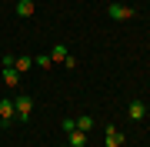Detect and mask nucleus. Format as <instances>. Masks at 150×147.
I'll return each instance as SVG.
<instances>
[{
    "label": "nucleus",
    "mask_w": 150,
    "mask_h": 147,
    "mask_svg": "<svg viewBox=\"0 0 150 147\" xmlns=\"http://www.w3.org/2000/svg\"><path fill=\"white\" fill-rule=\"evenodd\" d=\"M13 110H17V120H27L33 114V97H27V94L13 97Z\"/></svg>",
    "instance_id": "f257e3e1"
},
{
    "label": "nucleus",
    "mask_w": 150,
    "mask_h": 147,
    "mask_svg": "<svg viewBox=\"0 0 150 147\" xmlns=\"http://www.w3.org/2000/svg\"><path fill=\"white\" fill-rule=\"evenodd\" d=\"M107 17H110V20H130V17H134V7L110 4V7H107Z\"/></svg>",
    "instance_id": "f03ea898"
},
{
    "label": "nucleus",
    "mask_w": 150,
    "mask_h": 147,
    "mask_svg": "<svg viewBox=\"0 0 150 147\" xmlns=\"http://www.w3.org/2000/svg\"><path fill=\"white\" fill-rule=\"evenodd\" d=\"M127 114H130V120H144V117H147V104H144V100H130Z\"/></svg>",
    "instance_id": "7ed1b4c3"
},
{
    "label": "nucleus",
    "mask_w": 150,
    "mask_h": 147,
    "mask_svg": "<svg viewBox=\"0 0 150 147\" xmlns=\"http://www.w3.org/2000/svg\"><path fill=\"white\" fill-rule=\"evenodd\" d=\"M33 10H37L33 0H17V17H33Z\"/></svg>",
    "instance_id": "20e7f679"
},
{
    "label": "nucleus",
    "mask_w": 150,
    "mask_h": 147,
    "mask_svg": "<svg viewBox=\"0 0 150 147\" xmlns=\"http://www.w3.org/2000/svg\"><path fill=\"white\" fill-rule=\"evenodd\" d=\"M107 147H123V134L117 127H107Z\"/></svg>",
    "instance_id": "39448f33"
},
{
    "label": "nucleus",
    "mask_w": 150,
    "mask_h": 147,
    "mask_svg": "<svg viewBox=\"0 0 150 147\" xmlns=\"http://www.w3.org/2000/svg\"><path fill=\"white\" fill-rule=\"evenodd\" d=\"M30 67H33V57H13V70L17 74H27Z\"/></svg>",
    "instance_id": "423d86ee"
},
{
    "label": "nucleus",
    "mask_w": 150,
    "mask_h": 147,
    "mask_svg": "<svg viewBox=\"0 0 150 147\" xmlns=\"http://www.w3.org/2000/svg\"><path fill=\"white\" fill-rule=\"evenodd\" d=\"M4 84L7 87H17V84H20V74H17L13 67H4Z\"/></svg>",
    "instance_id": "0eeeda50"
},
{
    "label": "nucleus",
    "mask_w": 150,
    "mask_h": 147,
    "mask_svg": "<svg viewBox=\"0 0 150 147\" xmlns=\"http://www.w3.org/2000/svg\"><path fill=\"white\" fill-rule=\"evenodd\" d=\"M0 117H4V120H13V117H17L13 100H0Z\"/></svg>",
    "instance_id": "6e6552de"
},
{
    "label": "nucleus",
    "mask_w": 150,
    "mask_h": 147,
    "mask_svg": "<svg viewBox=\"0 0 150 147\" xmlns=\"http://www.w3.org/2000/svg\"><path fill=\"white\" fill-rule=\"evenodd\" d=\"M67 144H70V147H83V144H87V134H83V131H70V141H67Z\"/></svg>",
    "instance_id": "1a4fd4ad"
},
{
    "label": "nucleus",
    "mask_w": 150,
    "mask_h": 147,
    "mask_svg": "<svg viewBox=\"0 0 150 147\" xmlns=\"http://www.w3.org/2000/svg\"><path fill=\"white\" fill-rule=\"evenodd\" d=\"M90 127H93V117H90V114H80V117H77V131H83V134H87Z\"/></svg>",
    "instance_id": "9d476101"
},
{
    "label": "nucleus",
    "mask_w": 150,
    "mask_h": 147,
    "mask_svg": "<svg viewBox=\"0 0 150 147\" xmlns=\"http://www.w3.org/2000/svg\"><path fill=\"white\" fill-rule=\"evenodd\" d=\"M67 57H70V54H67V47H64V44H57V47H54V54H50V60H60V64H64Z\"/></svg>",
    "instance_id": "9b49d317"
},
{
    "label": "nucleus",
    "mask_w": 150,
    "mask_h": 147,
    "mask_svg": "<svg viewBox=\"0 0 150 147\" xmlns=\"http://www.w3.org/2000/svg\"><path fill=\"white\" fill-rule=\"evenodd\" d=\"M50 64H54V60H50L47 54H40V57H33V67H40V70H50Z\"/></svg>",
    "instance_id": "f8f14e48"
},
{
    "label": "nucleus",
    "mask_w": 150,
    "mask_h": 147,
    "mask_svg": "<svg viewBox=\"0 0 150 147\" xmlns=\"http://www.w3.org/2000/svg\"><path fill=\"white\" fill-rule=\"evenodd\" d=\"M60 127L70 134V131H77V120H74V117H64V120H60Z\"/></svg>",
    "instance_id": "ddd939ff"
},
{
    "label": "nucleus",
    "mask_w": 150,
    "mask_h": 147,
    "mask_svg": "<svg viewBox=\"0 0 150 147\" xmlns=\"http://www.w3.org/2000/svg\"><path fill=\"white\" fill-rule=\"evenodd\" d=\"M64 147H70V144H64Z\"/></svg>",
    "instance_id": "4468645a"
}]
</instances>
